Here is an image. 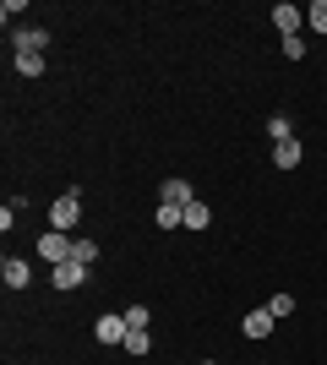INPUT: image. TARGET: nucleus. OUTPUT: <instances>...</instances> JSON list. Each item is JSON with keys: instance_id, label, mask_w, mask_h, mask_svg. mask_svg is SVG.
<instances>
[{"instance_id": "nucleus-1", "label": "nucleus", "mask_w": 327, "mask_h": 365, "mask_svg": "<svg viewBox=\"0 0 327 365\" xmlns=\"http://www.w3.org/2000/svg\"><path fill=\"white\" fill-rule=\"evenodd\" d=\"M77 218H82V197L77 191H61V197L49 202V229L66 235V229H77Z\"/></svg>"}, {"instance_id": "nucleus-2", "label": "nucleus", "mask_w": 327, "mask_h": 365, "mask_svg": "<svg viewBox=\"0 0 327 365\" xmlns=\"http://www.w3.org/2000/svg\"><path fill=\"white\" fill-rule=\"evenodd\" d=\"M71 245H77L71 235H61V229H49V235H38V257L61 267V262H71Z\"/></svg>"}, {"instance_id": "nucleus-3", "label": "nucleus", "mask_w": 327, "mask_h": 365, "mask_svg": "<svg viewBox=\"0 0 327 365\" xmlns=\"http://www.w3.org/2000/svg\"><path fill=\"white\" fill-rule=\"evenodd\" d=\"M273 28H279L284 38H300V28H306V11H300V6H289V0H279V6H273Z\"/></svg>"}, {"instance_id": "nucleus-4", "label": "nucleus", "mask_w": 327, "mask_h": 365, "mask_svg": "<svg viewBox=\"0 0 327 365\" xmlns=\"http://www.w3.org/2000/svg\"><path fill=\"white\" fill-rule=\"evenodd\" d=\"M158 202H170V207H186V202H197V191H191V180L170 175V180L158 185Z\"/></svg>"}, {"instance_id": "nucleus-5", "label": "nucleus", "mask_w": 327, "mask_h": 365, "mask_svg": "<svg viewBox=\"0 0 327 365\" xmlns=\"http://www.w3.org/2000/svg\"><path fill=\"white\" fill-rule=\"evenodd\" d=\"M125 333H131V322H125V317H98L93 322V338H98V344H125Z\"/></svg>"}, {"instance_id": "nucleus-6", "label": "nucleus", "mask_w": 327, "mask_h": 365, "mask_svg": "<svg viewBox=\"0 0 327 365\" xmlns=\"http://www.w3.org/2000/svg\"><path fill=\"white\" fill-rule=\"evenodd\" d=\"M49 284H55V289H77V284H88V267H82V262H61V267L49 273Z\"/></svg>"}, {"instance_id": "nucleus-7", "label": "nucleus", "mask_w": 327, "mask_h": 365, "mask_svg": "<svg viewBox=\"0 0 327 365\" xmlns=\"http://www.w3.org/2000/svg\"><path fill=\"white\" fill-rule=\"evenodd\" d=\"M0 278H6V289H28V284H33V273H28V262H22V257H6Z\"/></svg>"}, {"instance_id": "nucleus-8", "label": "nucleus", "mask_w": 327, "mask_h": 365, "mask_svg": "<svg viewBox=\"0 0 327 365\" xmlns=\"http://www.w3.org/2000/svg\"><path fill=\"white\" fill-rule=\"evenodd\" d=\"M49 33L44 28H16V55H44Z\"/></svg>"}, {"instance_id": "nucleus-9", "label": "nucleus", "mask_w": 327, "mask_h": 365, "mask_svg": "<svg viewBox=\"0 0 327 365\" xmlns=\"http://www.w3.org/2000/svg\"><path fill=\"white\" fill-rule=\"evenodd\" d=\"M240 327H246V338H267V333H273V311H267V305H256Z\"/></svg>"}, {"instance_id": "nucleus-10", "label": "nucleus", "mask_w": 327, "mask_h": 365, "mask_svg": "<svg viewBox=\"0 0 327 365\" xmlns=\"http://www.w3.org/2000/svg\"><path fill=\"white\" fill-rule=\"evenodd\" d=\"M153 224H158V229H186V207H170V202H158V207H153Z\"/></svg>"}, {"instance_id": "nucleus-11", "label": "nucleus", "mask_w": 327, "mask_h": 365, "mask_svg": "<svg viewBox=\"0 0 327 365\" xmlns=\"http://www.w3.org/2000/svg\"><path fill=\"white\" fill-rule=\"evenodd\" d=\"M300 164V142L289 137V142H279V148H273V169H295Z\"/></svg>"}, {"instance_id": "nucleus-12", "label": "nucleus", "mask_w": 327, "mask_h": 365, "mask_svg": "<svg viewBox=\"0 0 327 365\" xmlns=\"http://www.w3.org/2000/svg\"><path fill=\"white\" fill-rule=\"evenodd\" d=\"M207 224H213V207H207L202 197L186 202V229H207Z\"/></svg>"}, {"instance_id": "nucleus-13", "label": "nucleus", "mask_w": 327, "mask_h": 365, "mask_svg": "<svg viewBox=\"0 0 327 365\" xmlns=\"http://www.w3.org/2000/svg\"><path fill=\"white\" fill-rule=\"evenodd\" d=\"M120 349H125V354H137V360H142V354L153 349V338H147V327H131V333H125V344H120Z\"/></svg>"}, {"instance_id": "nucleus-14", "label": "nucleus", "mask_w": 327, "mask_h": 365, "mask_svg": "<svg viewBox=\"0 0 327 365\" xmlns=\"http://www.w3.org/2000/svg\"><path fill=\"white\" fill-rule=\"evenodd\" d=\"M71 262L93 267V262H98V240H77V245H71Z\"/></svg>"}, {"instance_id": "nucleus-15", "label": "nucleus", "mask_w": 327, "mask_h": 365, "mask_svg": "<svg viewBox=\"0 0 327 365\" xmlns=\"http://www.w3.org/2000/svg\"><path fill=\"white\" fill-rule=\"evenodd\" d=\"M306 28H311V33H327V0H311V11H306Z\"/></svg>"}, {"instance_id": "nucleus-16", "label": "nucleus", "mask_w": 327, "mask_h": 365, "mask_svg": "<svg viewBox=\"0 0 327 365\" xmlns=\"http://www.w3.org/2000/svg\"><path fill=\"white\" fill-rule=\"evenodd\" d=\"M267 137H273V148L295 137V131H289V115H273V120H267Z\"/></svg>"}, {"instance_id": "nucleus-17", "label": "nucleus", "mask_w": 327, "mask_h": 365, "mask_svg": "<svg viewBox=\"0 0 327 365\" xmlns=\"http://www.w3.org/2000/svg\"><path fill=\"white\" fill-rule=\"evenodd\" d=\"M16 71L22 76H44V55H16Z\"/></svg>"}, {"instance_id": "nucleus-18", "label": "nucleus", "mask_w": 327, "mask_h": 365, "mask_svg": "<svg viewBox=\"0 0 327 365\" xmlns=\"http://www.w3.org/2000/svg\"><path fill=\"white\" fill-rule=\"evenodd\" d=\"M267 311H273V317H289V311H295V294H273V300H267Z\"/></svg>"}, {"instance_id": "nucleus-19", "label": "nucleus", "mask_w": 327, "mask_h": 365, "mask_svg": "<svg viewBox=\"0 0 327 365\" xmlns=\"http://www.w3.org/2000/svg\"><path fill=\"white\" fill-rule=\"evenodd\" d=\"M120 317L131 322V327H147V322H153V317H147V305H131V311H120Z\"/></svg>"}, {"instance_id": "nucleus-20", "label": "nucleus", "mask_w": 327, "mask_h": 365, "mask_svg": "<svg viewBox=\"0 0 327 365\" xmlns=\"http://www.w3.org/2000/svg\"><path fill=\"white\" fill-rule=\"evenodd\" d=\"M202 365H218V360H202Z\"/></svg>"}]
</instances>
